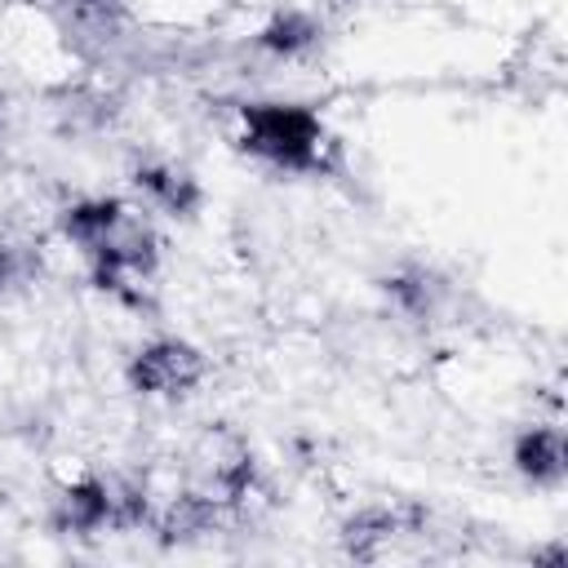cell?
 Instances as JSON below:
<instances>
[{
	"instance_id": "cell-3",
	"label": "cell",
	"mask_w": 568,
	"mask_h": 568,
	"mask_svg": "<svg viewBox=\"0 0 568 568\" xmlns=\"http://www.w3.org/2000/svg\"><path fill=\"white\" fill-rule=\"evenodd\" d=\"M115 506H120V497H111V488L80 484V488H67V497L58 501V524L62 528H75V532H89V528L115 524L120 519Z\"/></svg>"
},
{
	"instance_id": "cell-7",
	"label": "cell",
	"mask_w": 568,
	"mask_h": 568,
	"mask_svg": "<svg viewBox=\"0 0 568 568\" xmlns=\"http://www.w3.org/2000/svg\"><path fill=\"white\" fill-rule=\"evenodd\" d=\"M311 40V22H302V18H280L271 31H266V44L271 49H297V44H306Z\"/></svg>"
},
{
	"instance_id": "cell-5",
	"label": "cell",
	"mask_w": 568,
	"mask_h": 568,
	"mask_svg": "<svg viewBox=\"0 0 568 568\" xmlns=\"http://www.w3.org/2000/svg\"><path fill=\"white\" fill-rule=\"evenodd\" d=\"M515 462L532 479H559L564 475V439H559V430L541 426V430L524 435L519 448H515Z\"/></svg>"
},
{
	"instance_id": "cell-1",
	"label": "cell",
	"mask_w": 568,
	"mask_h": 568,
	"mask_svg": "<svg viewBox=\"0 0 568 568\" xmlns=\"http://www.w3.org/2000/svg\"><path fill=\"white\" fill-rule=\"evenodd\" d=\"M244 146L284 169H315L324 155V129L302 106H248Z\"/></svg>"
},
{
	"instance_id": "cell-8",
	"label": "cell",
	"mask_w": 568,
	"mask_h": 568,
	"mask_svg": "<svg viewBox=\"0 0 568 568\" xmlns=\"http://www.w3.org/2000/svg\"><path fill=\"white\" fill-rule=\"evenodd\" d=\"M0 280H4V262H0Z\"/></svg>"
},
{
	"instance_id": "cell-2",
	"label": "cell",
	"mask_w": 568,
	"mask_h": 568,
	"mask_svg": "<svg viewBox=\"0 0 568 568\" xmlns=\"http://www.w3.org/2000/svg\"><path fill=\"white\" fill-rule=\"evenodd\" d=\"M200 373H204L200 355L182 342H160L133 359V386L151 395H182L200 382Z\"/></svg>"
},
{
	"instance_id": "cell-4",
	"label": "cell",
	"mask_w": 568,
	"mask_h": 568,
	"mask_svg": "<svg viewBox=\"0 0 568 568\" xmlns=\"http://www.w3.org/2000/svg\"><path fill=\"white\" fill-rule=\"evenodd\" d=\"M399 532H404V515L399 510H364V515H355L346 524V546L359 559H377V555H386L395 546Z\"/></svg>"
},
{
	"instance_id": "cell-6",
	"label": "cell",
	"mask_w": 568,
	"mask_h": 568,
	"mask_svg": "<svg viewBox=\"0 0 568 568\" xmlns=\"http://www.w3.org/2000/svg\"><path fill=\"white\" fill-rule=\"evenodd\" d=\"M138 182L146 186V191H155L164 204H186V195H191V186H186V178L182 173H173V169H142L138 173Z\"/></svg>"
}]
</instances>
